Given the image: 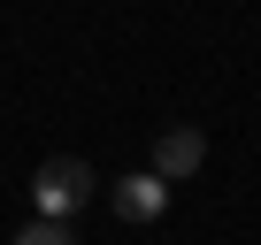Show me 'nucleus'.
I'll use <instances>...</instances> for the list:
<instances>
[{
	"mask_svg": "<svg viewBox=\"0 0 261 245\" xmlns=\"http://www.w3.org/2000/svg\"><path fill=\"white\" fill-rule=\"evenodd\" d=\"M16 245H77V237H69V222H54V215H31V222L16 230Z\"/></svg>",
	"mask_w": 261,
	"mask_h": 245,
	"instance_id": "20e7f679",
	"label": "nucleus"
},
{
	"mask_svg": "<svg viewBox=\"0 0 261 245\" xmlns=\"http://www.w3.org/2000/svg\"><path fill=\"white\" fill-rule=\"evenodd\" d=\"M92 199H100L92 161H77V154H46V161L31 169V207H39V215L69 222V215H77V207H92Z\"/></svg>",
	"mask_w": 261,
	"mask_h": 245,
	"instance_id": "f257e3e1",
	"label": "nucleus"
},
{
	"mask_svg": "<svg viewBox=\"0 0 261 245\" xmlns=\"http://www.w3.org/2000/svg\"><path fill=\"white\" fill-rule=\"evenodd\" d=\"M200 161H207V131H192V122H169V131H154V176L185 184Z\"/></svg>",
	"mask_w": 261,
	"mask_h": 245,
	"instance_id": "7ed1b4c3",
	"label": "nucleus"
},
{
	"mask_svg": "<svg viewBox=\"0 0 261 245\" xmlns=\"http://www.w3.org/2000/svg\"><path fill=\"white\" fill-rule=\"evenodd\" d=\"M108 207H115L123 222H162V215H169V176H154V169L115 176V184H108Z\"/></svg>",
	"mask_w": 261,
	"mask_h": 245,
	"instance_id": "f03ea898",
	"label": "nucleus"
}]
</instances>
